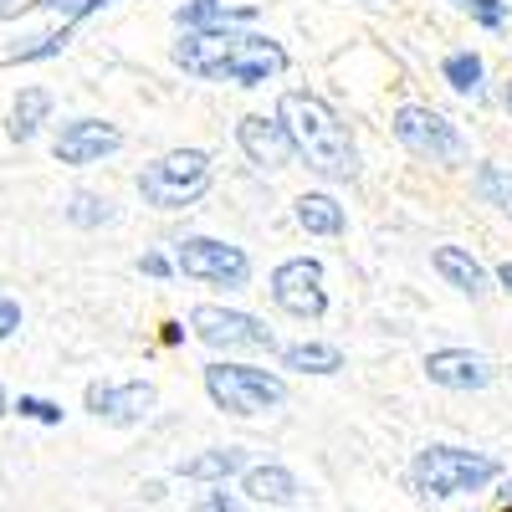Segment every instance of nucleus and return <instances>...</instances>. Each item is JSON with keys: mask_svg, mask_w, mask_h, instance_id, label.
<instances>
[{"mask_svg": "<svg viewBox=\"0 0 512 512\" xmlns=\"http://www.w3.org/2000/svg\"><path fill=\"white\" fill-rule=\"evenodd\" d=\"M82 400H88V410H93L98 420H108V425H139V420L154 415L159 390H154L149 379H123V384H113V379H93Z\"/></svg>", "mask_w": 512, "mask_h": 512, "instance_id": "10", "label": "nucleus"}, {"mask_svg": "<svg viewBox=\"0 0 512 512\" xmlns=\"http://www.w3.org/2000/svg\"><path fill=\"white\" fill-rule=\"evenodd\" d=\"M190 328H195V338L200 344H210V349H277V333L262 323V318H251V313H241V308H216V303H200V308H190Z\"/></svg>", "mask_w": 512, "mask_h": 512, "instance_id": "8", "label": "nucleus"}, {"mask_svg": "<svg viewBox=\"0 0 512 512\" xmlns=\"http://www.w3.org/2000/svg\"><path fill=\"white\" fill-rule=\"evenodd\" d=\"M175 62L200 82H236V88H262L267 77L287 72L282 41L262 31H236V26H200L175 41Z\"/></svg>", "mask_w": 512, "mask_h": 512, "instance_id": "1", "label": "nucleus"}, {"mask_svg": "<svg viewBox=\"0 0 512 512\" xmlns=\"http://www.w3.org/2000/svg\"><path fill=\"white\" fill-rule=\"evenodd\" d=\"M149 277H169V272H175V262H169V256H159V251H144V262H139Z\"/></svg>", "mask_w": 512, "mask_h": 512, "instance_id": "29", "label": "nucleus"}, {"mask_svg": "<svg viewBox=\"0 0 512 512\" xmlns=\"http://www.w3.org/2000/svg\"><path fill=\"white\" fill-rule=\"evenodd\" d=\"M272 303L287 313V318H303V323H318L328 313V292H323V262L313 256H292L272 272Z\"/></svg>", "mask_w": 512, "mask_h": 512, "instance_id": "9", "label": "nucleus"}, {"mask_svg": "<svg viewBox=\"0 0 512 512\" xmlns=\"http://www.w3.org/2000/svg\"><path fill=\"white\" fill-rule=\"evenodd\" d=\"M118 149H123V134L113 123H103V118H72V123L57 128V139H52V154L62 164H72V169L98 164V159H108Z\"/></svg>", "mask_w": 512, "mask_h": 512, "instance_id": "11", "label": "nucleus"}, {"mask_svg": "<svg viewBox=\"0 0 512 512\" xmlns=\"http://www.w3.org/2000/svg\"><path fill=\"white\" fill-rule=\"evenodd\" d=\"M472 190L492 205V210H502V216H512V169H502V164H477V175H472Z\"/></svg>", "mask_w": 512, "mask_h": 512, "instance_id": "21", "label": "nucleus"}, {"mask_svg": "<svg viewBox=\"0 0 512 512\" xmlns=\"http://www.w3.org/2000/svg\"><path fill=\"white\" fill-rule=\"evenodd\" d=\"M47 113H52V93L47 88H21V98H16V108H11V139H36V128L47 123Z\"/></svg>", "mask_w": 512, "mask_h": 512, "instance_id": "19", "label": "nucleus"}, {"mask_svg": "<svg viewBox=\"0 0 512 512\" xmlns=\"http://www.w3.org/2000/svg\"><path fill=\"white\" fill-rule=\"evenodd\" d=\"M395 139L420 154V159H431V164H466V154H472V144L461 139V128L436 113V108H425V103H405L395 113Z\"/></svg>", "mask_w": 512, "mask_h": 512, "instance_id": "6", "label": "nucleus"}, {"mask_svg": "<svg viewBox=\"0 0 512 512\" xmlns=\"http://www.w3.org/2000/svg\"><path fill=\"white\" fill-rule=\"evenodd\" d=\"M175 272L231 292V287L251 282V256L241 246H231V241H216V236H185L175 246Z\"/></svg>", "mask_w": 512, "mask_h": 512, "instance_id": "7", "label": "nucleus"}, {"mask_svg": "<svg viewBox=\"0 0 512 512\" xmlns=\"http://www.w3.org/2000/svg\"><path fill=\"white\" fill-rule=\"evenodd\" d=\"M456 11H466L472 21H482L487 31H497V26H507V6L502 0H451Z\"/></svg>", "mask_w": 512, "mask_h": 512, "instance_id": "24", "label": "nucleus"}, {"mask_svg": "<svg viewBox=\"0 0 512 512\" xmlns=\"http://www.w3.org/2000/svg\"><path fill=\"white\" fill-rule=\"evenodd\" d=\"M502 502H512V477H507V482H502Z\"/></svg>", "mask_w": 512, "mask_h": 512, "instance_id": "32", "label": "nucleus"}, {"mask_svg": "<svg viewBox=\"0 0 512 512\" xmlns=\"http://www.w3.org/2000/svg\"><path fill=\"white\" fill-rule=\"evenodd\" d=\"M246 466H251L246 446H205L200 456L180 461L175 472H180L185 482H200V487H221V482H231L236 472H246Z\"/></svg>", "mask_w": 512, "mask_h": 512, "instance_id": "15", "label": "nucleus"}, {"mask_svg": "<svg viewBox=\"0 0 512 512\" xmlns=\"http://www.w3.org/2000/svg\"><path fill=\"white\" fill-rule=\"evenodd\" d=\"M190 512H241V502H236V497L226 492V482H221V487H205Z\"/></svg>", "mask_w": 512, "mask_h": 512, "instance_id": "27", "label": "nucleus"}, {"mask_svg": "<svg viewBox=\"0 0 512 512\" xmlns=\"http://www.w3.org/2000/svg\"><path fill=\"white\" fill-rule=\"evenodd\" d=\"M431 267H436L456 292H466V297H482V292H487V267H482L466 246H436V251H431Z\"/></svg>", "mask_w": 512, "mask_h": 512, "instance_id": "16", "label": "nucleus"}, {"mask_svg": "<svg viewBox=\"0 0 512 512\" xmlns=\"http://www.w3.org/2000/svg\"><path fill=\"white\" fill-rule=\"evenodd\" d=\"M16 415L21 420H41V425H62V405L57 400H41V395H21Z\"/></svg>", "mask_w": 512, "mask_h": 512, "instance_id": "26", "label": "nucleus"}, {"mask_svg": "<svg viewBox=\"0 0 512 512\" xmlns=\"http://www.w3.org/2000/svg\"><path fill=\"white\" fill-rule=\"evenodd\" d=\"M175 21L185 31H200V26H221L226 21V0H185V6L175 11Z\"/></svg>", "mask_w": 512, "mask_h": 512, "instance_id": "23", "label": "nucleus"}, {"mask_svg": "<svg viewBox=\"0 0 512 512\" xmlns=\"http://www.w3.org/2000/svg\"><path fill=\"white\" fill-rule=\"evenodd\" d=\"M282 369H297V374H338V369H344V349H338V344H287L282 349Z\"/></svg>", "mask_w": 512, "mask_h": 512, "instance_id": "18", "label": "nucleus"}, {"mask_svg": "<svg viewBox=\"0 0 512 512\" xmlns=\"http://www.w3.org/2000/svg\"><path fill=\"white\" fill-rule=\"evenodd\" d=\"M502 103H507V113H512V82H507V93H502Z\"/></svg>", "mask_w": 512, "mask_h": 512, "instance_id": "33", "label": "nucleus"}, {"mask_svg": "<svg viewBox=\"0 0 512 512\" xmlns=\"http://www.w3.org/2000/svg\"><path fill=\"white\" fill-rule=\"evenodd\" d=\"M67 221L82 226V231H98V226L113 221V200H108V195H93V190H77V195L67 200Z\"/></svg>", "mask_w": 512, "mask_h": 512, "instance_id": "22", "label": "nucleus"}, {"mask_svg": "<svg viewBox=\"0 0 512 512\" xmlns=\"http://www.w3.org/2000/svg\"><path fill=\"white\" fill-rule=\"evenodd\" d=\"M277 118H282V128L292 134L297 159H303L313 175H323V180H359V149H354L349 123L338 118L318 93L287 88L277 98Z\"/></svg>", "mask_w": 512, "mask_h": 512, "instance_id": "2", "label": "nucleus"}, {"mask_svg": "<svg viewBox=\"0 0 512 512\" xmlns=\"http://www.w3.org/2000/svg\"><path fill=\"white\" fill-rule=\"evenodd\" d=\"M502 512H512V502H507V507H502Z\"/></svg>", "mask_w": 512, "mask_h": 512, "instance_id": "35", "label": "nucleus"}, {"mask_svg": "<svg viewBox=\"0 0 512 512\" xmlns=\"http://www.w3.org/2000/svg\"><path fill=\"white\" fill-rule=\"evenodd\" d=\"M497 477H502V466L487 451H466V446H425L410 466V482L420 497H466Z\"/></svg>", "mask_w": 512, "mask_h": 512, "instance_id": "4", "label": "nucleus"}, {"mask_svg": "<svg viewBox=\"0 0 512 512\" xmlns=\"http://www.w3.org/2000/svg\"><path fill=\"white\" fill-rule=\"evenodd\" d=\"M210 180H216V169H210L205 149H169L139 169L134 185H139L144 205H154V210H190L210 190Z\"/></svg>", "mask_w": 512, "mask_h": 512, "instance_id": "5", "label": "nucleus"}, {"mask_svg": "<svg viewBox=\"0 0 512 512\" xmlns=\"http://www.w3.org/2000/svg\"><path fill=\"white\" fill-rule=\"evenodd\" d=\"M11 410V400H6V390H0V415H6Z\"/></svg>", "mask_w": 512, "mask_h": 512, "instance_id": "34", "label": "nucleus"}, {"mask_svg": "<svg viewBox=\"0 0 512 512\" xmlns=\"http://www.w3.org/2000/svg\"><path fill=\"white\" fill-rule=\"evenodd\" d=\"M497 282H502V287H507V297H512V262H502V267H497Z\"/></svg>", "mask_w": 512, "mask_h": 512, "instance_id": "30", "label": "nucleus"}, {"mask_svg": "<svg viewBox=\"0 0 512 512\" xmlns=\"http://www.w3.org/2000/svg\"><path fill=\"white\" fill-rule=\"evenodd\" d=\"M21 6H26V0H0V21H6V16H16Z\"/></svg>", "mask_w": 512, "mask_h": 512, "instance_id": "31", "label": "nucleus"}, {"mask_svg": "<svg viewBox=\"0 0 512 512\" xmlns=\"http://www.w3.org/2000/svg\"><path fill=\"white\" fill-rule=\"evenodd\" d=\"M21 328V303H16V297H6V292H0V338H11Z\"/></svg>", "mask_w": 512, "mask_h": 512, "instance_id": "28", "label": "nucleus"}, {"mask_svg": "<svg viewBox=\"0 0 512 512\" xmlns=\"http://www.w3.org/2000/svg\"><path fill=\"white\" fill-rule=\"evenodd\" d=\"M62 31H47V36H31L26 47H11V62H36V57H57L62 52Z\"/></svg>", "mask_w": 512, "mask_h": 512, "instance_id": "25", "label": "nucleus"}, {"mask_svg": "<svg viewBox=\"0 0 512 512\" xmlns=\"http://www.w3.org/2000/svg\"><path fill=\"white\" fill-rule=\"evenodd\" d=\"M425 379L441 384V390L472 395V390H487V384L497 379V369L477 349H436V354H425Z\"/></svg>", "mask_w": 512, "mask_h": 512, "instance_id": "12", "label": "nucleus"}, {"mask_svg": "<svg viewBox=\"0 0 512 512\" xmlns=\"http://www.w3.org/2000/svg\"><path fill=\"white\" fill-rule=\"evenodd\" d=\"M236 144H241V154H246L256 169H287V164L297 159L292 134L282 128V118H267V113H246V118L236 123Z\"/></svg>", "mask_w": 512, "mask_h": 512, "instance_id": "13", "label": "nucleus"}, {"mask_svg": "<svg viewBox=\"0 0 512 512\" xmlns=\"http://www.w3.org/2000/svg\"><path fill=\"white\" fill-rule=\"evenodd\" d=\"M241 492L251 502H262V507H292L303 487H297V477L287 472L282 461H251L241 472Z\"/></svg>", "mask_w": 512, "mask_h": 512, "instance_id": "14", "label": "nucleus"}, {"mask_svg": "<svg viewBox=\"0 0 512 512\" xmlns=\"http://www.w3.org/2000/svg\"><path fill=\"white\" fill-rule=\"evenodd\" d=\"M441 77L451 82L456 93H466V98H482V82H487V62H482L477 52H451V57L441 62Z\"/></svg>", "mask_w": 512, "mask_h": 512, "instance_id": "20", "label": "nucleus"}, {"mask_svg": "<svg viewBox=\"0 0 512 512\" xmlns=\"http://www.w3.org/2000/svg\"><path fill=\"white\" fill-rule=\"evenodd\" d=\"M205 395L221 415L251 420V415H267L287 400V379L272 369H256V364L216 359V364H205Z\"/></svg>", "mask_w": 512, "mask_h": 512, "instance_id": "3", "label": "nucleus"}, {"mask_svg": "<svg viewBox=\"0 0 512 512\" xmlns=\"http://www.w3.org/2000/svg\"><path fill=\"white\" fill-rule=\"evenodd\" d=\"M297 226H303L308 236H344V205H338L333 195H323V190H308V195H297Z\"/></svg>", "mask_w": 512, "mask_h": 512, "instance_id": "17", "label": "nucleus"}]
</instances>
